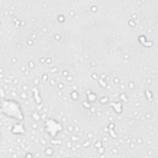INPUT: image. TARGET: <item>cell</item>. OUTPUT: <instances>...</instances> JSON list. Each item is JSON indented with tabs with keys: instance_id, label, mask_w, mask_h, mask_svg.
Returning a JSON list of instances; mask_svg holds the SVG:
<instances>
[{
	"instance_id": "6da1fadb",
	"label": "cell",
	"mask_w": 158,
	"mask_h": 158,
	"mask_svg": "<svg viewBox=\"0 0 158 158\" xmlns=\"http://www.w3.org/2000/svg\"><path fill=\"white\" fill-rule=\"evenodd\" d=\"M1 112L6 116L17 120L23 119V114L19 104L14 100L4 101L2 103Z\"/></svg>"
}]
</instances>
